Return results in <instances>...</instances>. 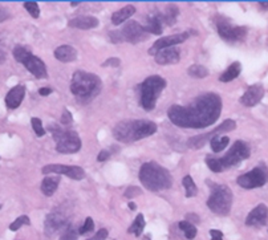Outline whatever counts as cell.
<instances>
[{"mask_svg":"<svg viewBox=\"0 0 268 240\" xmlns=\"http://www.w3.org/2000/svg\"><path fill=\"white\" fill-rule=\"evenodd\" d=\"M222 100L215 93H206L189 105H173L167 110L169 120L186 129H201L213 125L221 116Z\"/></svg>","mask_w":268,"mask_h":240,"instance_id":"obj_1","label":"cell"},{"mask_svg":"<svg viewBox=\"0 0 268 240\" xmlns=\"http://www.w3.org/2000/svg\"><path fill=\"white\" fill-rule=\"evenodd\" d=\"M157 131V125L152 121H122L116 125L113 134L121 142H135Z\"/></svg>","mask_w":268,"mask_h":240,"instance_id":"obj_2","label":"cell"},{"mask_svg":"<svg viewBox=\"0 0 268 240\" xmlns=\"http://www.w3.org/2000/svg\"><path fill=\"white\" fill-rule=\"evenodd\" d=\"M101 80L96 74L77 70L74 72L70 83V92L81 102L92 101L101 90Z\"/></svg>","mask_w":268,"mask_h":240,"instance_id":"obj_3","label":"cell"},{"mask_svg":"<svg viewBox=\"0 0 268 240\" xmlns=\"http://www.w3.org/2000/svg\"><path fill=\"white\" fill-rule=\"evenodd\" d=\"M139 180L150 191L169 190L173 185V178L165 167L154 162L143 163L139 169Z\"/></svg>","mask_w":268,"mask_h":240,"instance_id":"obj_4","label":"cell"},{"mask_svg":"<svg viewBox=\"0 0 268 240\" xmlns=\"http://www.w3.org/2000/svg\"><path fill=\"white\" fill-rule=\"evenodd\" d=\"M48 129L53 135L56 141V149L57 152L63 154H73L81 149V139L79 134L73 130L63 129L59 125H49Z\"/></svg>","mask_w":268,"mask_h":240,"instance_id":"obj_5","label":"cell"},{"mask_svg":"<svg viewBox=\"0 0 268 240\" xmlns=\"http://www.w3.org/2000/svg\"><path fill=\"white\" fill-rule=\"evenodd\" d=\"M166 88V81L159 76H150L141 84V105L145 110H153L162 90Z\"/></svg>","mask_w":268,"mask_h":240,"instance_id":"obj_6","label":"cell"},{"mask_svg":"<svg viewBox=\"0 0 268 240\" xmlns=\"http://www.w3.org/2000/svg\"><path fill=\"white\" fill-rule=\"evenodd\" d=\"M208 208L217 215L226 217L231 211L232 191L224 185H215L207 200Z\"/></svg>","mask_w":268,"mask_h":240,"instance_id":"obj_7","label":"cell"},{"mask_svg":"<svg viewBox=\"0 0 268 240\" xmlns=\"http://www.w3.org/2000/svg\"><path fill=\"white\" fill-rule=\"evenodd\" d=\"M111 40L113 43H122L129 42L132 44H137L143 40H146L149 36V33L146 32V29L143 28L137 22H129L126 23L124 27L121 28L120 31H112L111 32Z\"/></svg>","mask_w":268,"mask_h":240,"instance_id":"obj_8","label":"cell"},{"mask_svg":"<svg viewBox=\"0 0 268 240\" xmlns=\"http://www.w3.org/2000/svg\"><path fill=\"white\" fill-rule=\"evenodd\" d=\"M14 57L19 63H22L36 79H46L48 77L45 64L39 57L31 55L23 46H16L15 48Z\"/></svg>","mask_w":268,"mask_h":240,"instance_id":"obj_9","label":"cell"},{"mask_svg":"<svg viewBox=\"0 0 268 240\" xmlns=\"http://www.w3.org/2000/svg\"><path fill=\"white\" fill-rule=\"evenodd\" d=\"M250 157V148L248 145L243 141H236L232 148L230 149V152L227 153L226 155L222 158H219L221 165H222L223 170H226L228 167L236 166L238 163H241L243 159H247Z\"/></svg>","mask_w":268,"mask_h":240,"instance_id":"obj_10","label":"cell"},{"mask_svg":"<svg viewBox=\"0 0 268 240\" xmlns=\"http://www.w3.org/2000/svg\"><path fill=\"white\" fill-rule=\"evenodd\" d=\"M235 128H236L235 121L226 120L223 124L219 125L217 129H214L213 131H210V133L201 134V135H197V137H191V138L189 139V142H187V146H189L190 149L198 150V149H201L202 146L206 145V142H207L208 139L211 141V138H214V137H217V135H219V134L227 133V131H232Z\"/></svg>","mask_w":268,"mask_h":240,"instance_id":"obj_11","label":"cell"},{"mask_svg":"<svg viewBox=\"0 0 268 240\" xmlns=\"http://www.w3.org/2000/svg\"><path fill=\"white\" fill-rule=\"evenodd\" d=\"M268 173L264 167H255L238 178V185L243 189H256L267 183Z\"/></svg>","mask_w":268,"mask_h":240,"instance_id":"obj_12","label":"cell"},{"mask_svg":"<svg viewBox=\"0 0 268 240\" xmlns=\"http://www.w3.org/2000/svg\"><path fill=\"white\" fill-rule=\"evenodd\" d=\"M219 36L228 43H235L243 40L247 36V29L245 27H232L228 22H217Z\"/></svg>","mask_w":268,"mask_h":240,"instance_id":"obj_13","label":"cell"},{"mask_svg":"<svg viewBox=\"0 0 268 240\" xmlns=\"http://www.w3.org/2000/svg\"><path fill=\"white\" fill-rule=\"evenodd\" d=\"M68 218L61 213H51L45 219L44 223V230L48 236L55 235V234H63V232L69 227Z\"/></svg>","mask_w":268,"mask_h":240,"instance_id":"obj_14","label":"cell"},{"mask_svg":"<svg viewBox=\"0 0 268 240\" xmlns=\"http://www.w3.org/2000/svg\"><path fill=\"white\" fill-rule=\"evenodd\" d=\"M43 174H64L74 180H81L85 178V171L83 167L68 166V165H46L42 169Z\"/></svg>","mask_w":268,"mask_h":240,"instance_id":"obj_15","label":"cell"},{"mask_svg":"<svg viewBox=\"0 0 268 240\" xmlns=\"http://www.w3.org/2000/svg\"><path fill=\"white\" fill-rule=\"evenodd\" d=\"M190 32H182V33H176V35H171V36H166V37H162L159 40L153 44V46L149 49V55H154L157 52H159L161 49H165V48H171V46H176L178 44H182V43H185L187 39L190 37Z\"/></svg>","mask_w":268,"mask_h":240,"instance_id":"obj_16","label":"cell"},{"mask_svg":"<svg viewBox=\"0 0 268 240\" xmlns=\"http://www.w3.org/2000/svg\"><path fill=\"white\" fill-rule=\"evenodd\" d=\"M268 207L266 204H259L252 210L246 219V224L250 227H263L267 224Z\"/></svg>","mask_w":268,"mask_h":240,"instance_id":"obj_17","label":"cell"},{"mask_svg":"<svg viewBox=\"0 0 268 240\" xmlns=\"http://www.w3.org/2000/svg\"><path fill=\"white\" fill-rule=\"evenodd\" d=\"M263 96L264 88L262 85H259V84L258 85H251L250 88L246 90L245 94L242 96L241 104L247 108H252L263 98Z\"/></svg>","mask_w":268,"mask_h":240,"instance_id":"obj_18","label":"cell"},{"mask_svg":"<svg viewBox=\"0 0 268 240\" xmlns=\"http://www.w3.org/2000/svg\"><path fill=\"white\" fill-rule=\"evenodd\" d=\"M156 63L159 65H170L177 64L180 59V51L177 46H171V48H165L156 53L154 56Z\"/></svg>","mask_w":268,"mask_h":240,"instance_id":"obj_19","label":"cell"},{"mask_svg":"<svg viewBox=\"0 0 268 240\" xmlns=\"http://www.w3.org/2000/svg\"><path fill=\"white\" fill-rule=\"evenodd\" d=\"M24 94H25V87L19 84L15 88H12L5 97V105L8 109H16L20 107V104L24 100Z\"/></svg>","mask_w":268,"mask_h":240,"instance_id":"obj_20","label":"cell"},{"mask_svg":"<svg viewBox=\"0 0 268 240\" xmlns=\"http://www.w3.org/2000/svg\"><path fill=\"white\" fill-rule=\"evenodd\" d=\"M70 28H79V29H92L98 27V20L93 16H77L69 20Z\"/></svg>","mask_w":268,"mask_h":240,"instance_id":"obj_21","label":"cell"},{"mask_svg":"<svg viewBox=\"0 0 268 240\" xmlns=\"http://www.w3.org/2000/svg\"><path fill=\"white\" fill-rule=\"evenodd\" d=\"M163 20H162V14H154L152 16H149L145 24V29L148 33H154V35H161L163 31Z\"/></svg>","mask_w":268,"mask_h":240,"instance_id":"obj_22","label":"cell"},{"mask_svg":"<svg viewBox=\"0 0 268 240\" xmlns=\"http://www.w3.org/2000/svg\"><path fill=\"white\" fill-rule=\"evenodd\" d=\"M55 57L61 63H72L77 59V51L70 45H61L55 51Z\"/></svg>","mask_w":268,"mask_h":240,"instance_id":"obj_23","label":"cell"},{"mask_svg":"<svg viewBox=\"0 0 268 240\" xmlns=\"http://www.w3.org/2000/svg\"><path fill=\"white\" fill-rule=\"evenodd\" d=\"M134 14H135V7L134 5H126V7L121 8L120 11H117V12L112 15V23L114 24V25L122 24L128 19L132 18Z\"/></svg>","mask_w":268,"mask_h":240,"instance_id":"obj_24","label":"cell"},{"mask_svg":"<svg viewBox=\"0 0 268 240\" xmlns=\"http://www.w3.org/2000/svg\"><path fill=\"white\" fill-rule=\"evenodd\" d=\"M60 176H46L42 182V193L45 196H52L59 187Z\"/></svg>","mask_w":268,"mask_h":240,"instance_id":"obj_25","label":"cell"},{"mask_svg":"<svg viewBox=\"0 0 268 240\" xmlns=\"http://www.w3.org/2000/svg\"><path fill=\"white\" fill-rule=\"evenodd\" d=\"M242 72V65L241 63H232L228 68H227L222 74H221V77H219V81H222V83H230L232 80H235Z\"/></svg>","mask_w":268,"mask_h":240,"instance_id":"obj_26","label":"cell"},{"mask_svg":"<svg viewBox=\"0 0 268 240\" xmlns=\"http://www.w3.org/2000/svg\"><path fill=\"white\" fill-rule=\"evenodd\" d=\"M178 15H179V9L178 7L174 4L169 5L165 11V14H162V20H163V23L165 25H174L177 22V18H178Z\"/></svg>","mask_w":268,"mask_h":240,"instance_id":"obj_27","label":"cell"},{"mask_svg":"<svg viewBox=\"0 0 268 240\" xmlns=\"http://www.w3.org/2000/svg\"><path fill=\"white\" fill-rule=\"evenodd\" d=\"M143 228H145V218H143L142 214H138L137 218L134 219L133 224L129 227L128 232L129 234H134L135 236H141L142 235Z\"/></svg>","mask_w":268,"mask_h":240,"instance_id":"obj_28","label":"cell"},{"mask_svg":"<svg viewBox=\"0 0 268 240\" xmlns=\"http://www.w3.org/2000/svg\"><path fill=\"white\" fill-rule=\"evenodd\" d=\"M187 73L191 77H194V79H204V77H207L208 76V69L203 65H191L189 69H187Z\"/></svg>","mask_w":268,"mask_h":240,"instance_id":"obj_29","label":"cell"},{"mask_svg":"<svg viewBox=\"0 0 268 240\" xmlns=\"http://www.w3.org/2000/svg\"><path fill=\"white\" fill-rule=\"evenodd\" d=\"M182 183H183V187H185L186 196L187 198H193V196L198 194V187H197V185L194 183V180H193L191 176L186 175L183 178V180H182Z\"/></svg>","mask_w":268,"mask_h":240,"instance_id":"obj_30","label":"cell"},{"mask_svg":"<svg viewBox=\"0 0 268 240\" xmlns=\"http://www.w3.org/2000/svg\"><path fill=\"white\" fill-rule=\"evenodd\" d=\"M228 142H230L228 137H219V135H217V137L211 138L210 145H211V149H213L214 153H219L222 152L223 149L227 148Z\"/></svg>","mask_w":268,"mask_h":240,"instance_id":"obj_31","label":"cell"},{"mask_svg":"<svg viewBox=\"0 0 268 240\" xmlns=\"http://www.w3.org/2000/svg\"><path fill=\"white\" fill-rule=\"evenodd\" d=\"M179 228L185 234L186 239L191 240L197 236V228H195L193 223L187 222V220H182V222H179Z\"/></svg>","mask_w":268,"mask_h":240,"instance_id":"obj_32","label":"cell"},{"mask_svg":"<svg viewBox=\"0 0 268 240\" xmlns=\"http://www.w3.org/2000/svg\"><path fill=\"white\" fill-rule=\"evenodd\" d=\"M206 163H207L208 169H210L211 171H214V173H221V171H223V167L222 165H221L219 158L207 155V158H206Z\"/></svg>","mask_w":268,"mask_h":240,"instance_id":"obj_33","label":"cell"},{"mask_svg":"<svg viewBox=\"0 0 268 240\" xmlns=\"http://www.w3.org/2000/svg\"><path fill=\"white\" fill-rule=\"evenodd\" d=\"M79 235V230L74 228L73 226H69L63 234H61L60 240H77V236Z\"/></svg>","mask_w":268,"mask_h":240,"instance_id":"obj_34","label":"cell"},{"mask_svg":"<svg viewBox=\"0 0 268 240\" xmlns=\"http://www.w3.org/2000/svg\"><path fill=\"white\" fill-rule=\"evenodd\" d=\"M31 224V220H29V218L23 215V217H19L16 220H15L11 226H9V230L11 231H18L19 228L22 226H29Z\"/></svg>","mask_w":268,"mask_h":240,"instance_id":"obj_35","label":"cell"},{"mask_svg":"<svg viewBox=\"0 0 268 240\" xmlns=\"http://www.w3.org/2000/svg\"><path fill=\"white\" fill-rule=\"evenodd\" d=\"M24 8L27 9L28 14L31 15L32 18H39V15H40V8H39V4L35 3V1H27V3H24Z\"/></svg>","mask_w":268,"mask_h":240,"instance_id":"obj_36","label":"cell"},{"mask_svg":"<svg viewBox=\"0 0 268 240\" xmlns=\"http://www.w3.org/2000/svg\"><path fill=\"white\" fill-rule=\"evenodd\" d=\"M94 230V223H93L92 218H87L85 219V222H84L83 227H80L79 228V234L80 235H85V234H88V232H92Z\"/></svg>","mask_w":268,"mask_h":240,"instance_id":"obj_37","label":"cell"},{"mask_svg":"<svg viewBox=\"0 0 268 240\" xmlns=\"http://www.w3.org/2000/svg\"><path fill=\"white\" fill-rule=\"evenodd\" d=\"M31 124H32V128L33 130H35V133H36L37 137H43V135L45 134V130L43 128L42 120H39V118H32V120H31Z\"/></svg>","mask_w":268,"mask_h":240,"instance_id":"obj_38","label":"cell"},{"mask_svg":"<svg viewBox=\"0 0 268 240\" xmlns=\"http://www.w3.org/2000/svg\"><path fill=\"white\" fill-rule=\"evenodd\" d=\"M72 122H73V117H72L69 110L65 109L63 111V117H61V124L64 125V126H69V125H72Z\"/></svg>","mask_w":268,"mask_h":240,"instance_id":"obj_39","label":"cell"},{"mask_svg":"<svg viewBox=\"0 0 268 240\" xmlns=\"http://www.w3.org/2000/svg\"><path fill=\"white\" fill-rule=\"evenodd\" d=\"M141 195V190L138 187H135V186H132L129 189H126L125 191V196L126 198H134V196H138Z\"/></svg>","mask_w":268,"mask_h":240,"instance_id":"obj_40","label":"cell"},{"mask_svg":"<svg viewBox=\"0 0 268 240\" xmlns=\"http://www.w3.org/2000/svg\"><path fill=\"white\" fill-rule=\"evenodd\" d=\"M108 238V231L107 230H100V231H97V234L93 236V238H90V239L88 240H105Z\"/></svg>","mask_w":268,"mask_h":240,"instance_id":"obj_41","label":"cell"},{"mask_svg":"<svg viewBox=\"0 0 268 240\" xmlns=\"http://www.w3.org/2000/svg\"><path fill=\"white\" fill-rule=\"evenodd\" d=\"M120 64H121L120 59L113 57V59H108V60L102 64V66H120Z\"/></svg>","mask_w":268,"mask_h":240,"instance_id":"obj_42","label":"cell"},{"mask_svg":"<svg viewBox=\"0 0 268 240\" xmlns=\"http://www.w3.org/2000/svg\"><path fill=\"white\" fill-rule=\"evenodd\" d=\"M210 235H211V240H223V234L219 230H211Z\"/></svg>","mask_w":268,"mask_h":240,"instance_id":"obj_43","label":"cell"},{"mask_svg":"<svg viewBox=\"0 0 268 240\" xmlns=\"http://www.w3.org/2000/svg\"><path fill=\"white\" fill-rule=\"evenodd\" d=\"M109 157H111V153L108 152V150H102V152L98 154L97 159L100 162H104L107 161V159H109Z\"/></svg>","mask_w":268,"mask_h":240,"instance_id":"obj_44","label":"cell"},{"mask_svg":"<svg viewBox=\"0 0 268 240\" xmlns=\"http://www.w3.org/2000/svg\"><path fill=\"white\" fill-rule=\"evenodd\" d=\"M51 93H52L51 88H40L39 89V94H40V96H49Z\"/></svg>","mask_w":268,"mask_h":240,"instance_id":"obj_45","label":"cell"},{"mask_svg":"<svg viewBox=\"0 0 268 240\" xmlns=\"http://www.w3.org/2000/svg\"><path fill=\"white\" fill-rule=\"evenodd\" d=\"M187 219H194L195 222H199V218L197 217V215H194V214H193V215H191V214H189V215H187Z\"/></svg>","mask_w":268,"mask_h":240,"instance_id":"obj_46","label":"cell"},{"mask_svg":"<svg viewBox=\"0 0 268 240\" xmlns=\"http://www.w3.org/2000/svg\"><path fill=\"white\" fill-rule=\"evenodd\" d=\"M260 5L264 7V8H268V3H260Z\"/></svg>","mask_w":268,"mask_h":240,"instance_id":"obj_47","label":"cell"},{"mask_svg":"<svg viewBox=\"0 0 268 240\" xmlns=\"http://www.w3.org/2000/svg\"><path fill=\"white\" fill-rule=\"evenodd\" d=\"M129 207H130V210H134V208H135V206H134L133 203H129Z\"/></svg>","mask_w":268,"mask_h":240,"instance_id":"obj_48","label":"cell"},{"mask_svg":"<svg viewBox=\"0 0 268 240\" xmlns=\"http://www.w3.org/2000/svg\"><path fill=\"white\" fill-rule=\"evenodd\" d=\"M0 208H1V204H0Z\"/></svg>","mask_w":268,"mask_h":240,"instance_id":"obj_49","label":"cell"}]
</instances>
